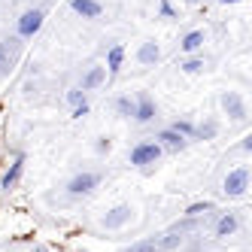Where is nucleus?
I'll use <instances>...</instances> for the list:
<instances>
[{
  "label": "nucleus",
  "mask_w": 252,
  "mask_h": 252,
  "mask_svg": "<svg viewBox=\"0 0 252 252\" xmlns=\"http://www.w3.org/2000/svg\"><path fill=\"white\" fill-rule=\"evenodd\" d=\"M219 106H222V113H225L231 122H246V116H249L246 97H243L240 92H222V94H219Z\"/></svg>",
  "instance_id": "423d86ee"
},
{
  "label": "nucleus",
  "mask_w": 252,
  "mask_h": 252,
  "mask_svg": "<svg viewBox=\"0 0 252 252\" xmlns=\"http://www.w3.org/2000/svg\"><path fill=\"white\" fill-rule=\"evenodd\" d=\"M170 128H173L176 134H183L186 140H191V137H194V122H191V119H176Z\"/></svg>",
  "instance_id": "4be33fe9"
},
{
  "label": "nucleus",
  "mask_w": 252,
  "mask_h": 252,
  "mask_svg": "<svg viewBox=\"0 0 252 252\" xmlns=\"http://www.w3.org/2000/svg\"><path fill=\"white\" fill-rule=\"evenodd\" d=\"M240 152H252V134H246V137L240 140Z\"/></svg>",
  "instance_id": "cd10ccee"
},
{
  "label": "nucleus",
  "mask_w": 252,
  "mask_h": 252,
  "mask_svg": "<svg viewBox=\"0 0 252 252\" xmlns=\"http://www.w3.org/2000/svg\"><path fill=\"white\" fill-rule=\"evenodd\" d=\"M219 6H234V3H240V0H216Z\"/></svg>",
  "instance_id": "c85d7f7f"
},
{
  "label": "nucleus",
  "mask_w": 252,
  "mask_h": 252,
  "mask_svg": "<svg viewBox=\"0 0 252 252\" xmlns=\"http://www.w3.org/2000/svg\"><path fill=\"white\" fill-rule=\"evenodd\" d=\"M113 106H116V113H119L122 119H134V106H137V100H134L131 94H119V97L113 100Z\"/></svg>",
  "instance_id": "6ab92c4d"
},
{
  "label": "nucleus",
  "mask_w": 252,
  "mask_h": 252,
  "mask_svg": "<svg viewBox=\"0 0 252 252\" xmlns=\"http://www.w3.org/2000/svg\"><path fill=\"white\" fill-rule=\"evenodd\" d=\"M183 3H186V6H197V3H201V0H183Z\"/></svg>",
  "instance_id": "c756f323"
},
{
  "label": "nucleus",
  "mask_w": 252,
  "mask_h": 252,
  "mask_svg": "<svg viewBox=\"0 0 252 252\" xmlns=\"http://www.w3.org/2000/svg\"><path fill=\"white\" fill-rule=\"evenodd\" d=\"M204 43H207V31L204 28H194V31L183 33V40H179V52H183V55H197V52L204 49Z\"/></svg>",
  "instance_id": "9d476101"
},
{
  "label": "nucleus",
  "mask_w": 252,
  "mask_h": 252,
  "mask_svg": "<svg viewBox=\"0 0 252 252\" xmlns=\"http://www.w3.org/2000/svg\"><path fill=\"white\" fill-rule=\"evenodd\" d=\"M122 64H125V46L122 43H113L110 46V52H106V73H110V76H116L119 73V70H122Z\"/></svg>",
  "instance_id": "2eb2a0df"
},
{
  "label": "nucleus",
  "mask_w": 252,
  "mask_h": 252,
  "mask_svg": "<svg viewBox=\"0 0 252 252\" xmlns=\"http://www.w3.org/2000/svg\"><path fill=\"white\" fill-rule=\"evenodd\" d=\"M46 22V9L43 6H33V9H25L19 19H15V37H22V40H31V37H37L40 28Z\"/></svg>",
  "instance_id": "f03ea898"
},
{
  "label": "nucleus",
  "mask_w": 252,
  "mask_h": 252,
  "mask_svg": "<svg viewBox=\"0 0 252 252\" xmlns=\"http://www.w3.org/2000/svg\"><path fill=\"white\" fill-rule=\"evenodd\" d=\"M106 76H110V73H106V67H103V64H94V67L85 70V76H82V85H79V88H82L85 94H88V92H97V88L106 82Z\"/></svg>",
  "instance_id": "ddd939ff"
},
{
  "label": "nucleus",
  "mask_w": 252,
  "mask_h": 252,
  "mask_svg": "<svg viewBox=\"0 0 252 252\" xmlns=\"http://www.w3.org/2000/svg\"><path fill=\"white\" fill-rule=\"evenodd\" d=\"M158 19H164V22H173V19H179L170 0H161V3H158Z\"/></svg>",
  "instance_id": "b1692460"
},
{
  "label": "nucleus",
  "mask_w": 252,
  "mask_h": 252,
  "mask_svg": "<svg viewBox=\"0 0 252 252\" xmlns=\"http://www.w3.org/2000/svg\"><path fill=\"white\" fill-rule=\"evenodd\" d=\"M179 70H183V73H189V76H197V73H204V70H207V61L204 58H186L183 64H179Z\"/></svg>",
  "instance_id": "aec40b11"
},
{
  "label": "nucleus",
  "mask_w": 252,
  "mask_h": 252,
  "mask_svg": "<svg viewBox=\"0 0 252 252\" xmlns=\"http://www.w3.org/2000/svg\"><path fill=\"white\" fill-rule=\"evenodd\" d=\"M100 183H103V173H97V170H82V173H76L67 183V194L70 197H88V194H94L100 189Z\"/></svg>",
  "instance_id": "7ed1b4c3"
},
{
  "label": "nucleus",
  "mask_w": 252,
  "mask_h": 252,
  "mask_svg": "<svg viewBox=\"0 0 252 252\" xmlns=\"http://www.w3.org/2000/svg\"><path fill=\"white\" fill-rule=\"evenodd\" d=\"M240 228V219H237V213H225L222 219H219V225H216V237H231L234 231Z\"/></svg>",
  "instance_id": "f3484780"
},
{
  "label": "nucleus",
  "mask_w": 252,
  "mask_h": 252,
  "mask_svg": "<svg viewBox=\"0 0 252 252\" xmlns=\"http://www.w3.org/2000/svg\"><path fill=\"white\" fill-rule=\"evenodd\" d=\"M161 61V46L155 43V40H143L140 46H137V64H143V67H155Z\"/></svg>",
  "instance_id": "f8f14e48"
},
{
  "label": "nucleus",
  "mask_w": 252,
  "mask_h": 252,
  "mask_svg": "<svg viewBox=\"0 0 252 252\" xmlns=\"http://www.w3.org/2000/svg\"><path fill=\"white\" fill-rule=\"evenodd\" d=\"M25 40L22 37H3L0 40V76H9L22 61Z\"/></svg>",
  "instance_id": "f257e3e1"
},
{
  "label": "nucleus",
  "mask_w": 252,
  "mask_h": 252,
  "mask_svg": "<svg viewBox=\"0 0 252 252\" xmlns=\"http://www.w3.org/2000/svg\"><path fill=\"white\" fill-rule=\"evenodd\" d=\"M110 149H113V140H110V137H97V140H94V152H97V155H106Z\"/></svg>",
  "instance_id": "a878e982"
},
{
  "label": "nucleus",
  "mask_w": 252,
  "mask_h": 252,
  "mask_svg": "<svg viewBox=\"0 0 252 252\" xmlns=\"http://www.w3.org/2000/svg\"><path fill=\"white\" fill-rule=\"evenodd\" d=\"M64 97H67V103H70V106H76V103L88 100V97H85V92H82V88H67V94H64Z\"/></svg>",
  "instance_id": "393cba45"
},
{
  "label": "nucleus",
  "mask_w": 252,
  "mask_h": 252,
  "mask_svg": "<svg viewBox=\"0 0 252 252\" xmlns=\"http://www.w3.org/2000/svg\"><path fill=\"white\" fill-rule=\"evenodd\" d=\"M213 210H216L213 201H194V204L186 207V216H189V219H194V216H204V213H213Z\"/></svg>",
  "instance_id": "412c9836"
},
{
  "label": "nucleus",
  "mask_w": 252,
  "mask_h": 252,
  "mask_svg": "<svg viewBox=\"0 0 252 252\" xmlns=\"http://www.w3.org/2000/svg\"><path fill=\"white\" fill-rule=\"evenodd\" d=\"M88 110H92V106H88V100L76 103V106H73V119H85V116H88Z\"/></svg>",
  "instance_id": "bb28decb"
},
{
  "label": "nucleus",
  "mask_w": 252,
  "mask_h": 252,
  "mask_svg": "<svg viewBox=\"0 0 252 252\" xmlns=\"http://www.w3.org/2000/svg\"><path fill=\"white\" fill-rule=\"evenodd\" d=\"M70 9H73L79 19H88V22H94L103 15V3L100 0H70Z\"/></svg>",
  "instance_id": "9b49d317"
},
{
  "label": "nucleus",
  "mask_w": 252,
  "mask_h": 252,
  "mask_svg": "<svg viewBox=\"0 0 252 252\" xmlns=\"http://www.w3.org/2000/svg\"><path fill=\"white\" fill-rule=\"evenodd\" d=\"M125 252H161V249H158V240H137L134 246H128Z\"/></svg>",
  "instance_id": "5701e85b"
},
{
  "label": "nucleus",
  "mask_w": 252,
  "mask_h": 252,
  "mask_svg": "<svg viewBox=\"0 0 252 252\" xmlns=\"http://www.w3.org/2000/svg\"><path fill=\"white\" fill-rule=\"evenodd\" d=\"M219 137V122L216 119H204L201 125H194V137L191 140H216Z\"/></svg>",
  "instance_id": "dca6fc26"
},
{
  "label": "nucleus",
  "mask_w": 252,
  "mask_h": 252,
  "mask_svg": "<svg viewBox=\"0 0 252 252\" xmlns=\"http://www.w3.org/2000/svg\"><path fill=\"white\" fill-rule=\"evenodd\" d=\"M134 100H137V106H134V122H137V125H149V122L158 116V106H155V100H152L146 92H140Z\"/></svg>",
  "instance_id": "6e6552de"
},
{
  "label": "nucleus",
  "mask_w": 252,
  "mask_h": 252,
  "mask_svg": "<svg viewBox=\"0 0 252 252\" xmlns=\"http://www.w3.org/2000/svg\"><path fill=\"white\" fill-rule=\"evenodd\" d=\"M134 216H137V210L131 204H116L113 210H106L100 216V228H106V231H122L125 225L134 222Z\"/></svg>",
  "instance_id": "39448f33"
},
{
  "label": "nucleus",
  "mask_w": 252,
  "mask_h": 252,
  "mask_svg": "<svg viewBox=\"0 0 252 252\" xmlns=\"http://www.w3.org/2000/svg\"><path fill=\"white\" fill-rule=\"evenodd\" d=\"M161 155H164V149H161L155 140H143L131 149V164L134 167H149V164H158Z\"/></svg>",
  "instance_id": "0eeeda50"
},
{
  "label": "nucleus",
  "mask_w": 252,
  "mask_h": 252,
  "mask_svg": "<svg viewBox=\"0 0 252 252\" xmlns=\"http://www.w3.org/2000/svg\"><path fill=\"white\" fill-rule=\"evenodd\" d=\"M152 140L158 143L161 149H167V152H183V149L189 146V140H186L183 134H176L173 128H164V131H158Z\"/></svg>",
  "instance_id": "1a4fd4ad"
},
{
  "label": "nucleus",
  "mask_w": 252,
  "mask_h": 252,
  "mask_svg": "<svg viewBox=\"0 0 252 252\" xmlns=\"http://www.w3.org/2000/svg\"><path fill=\"white\" fill-rule=\"evenodd\" d=\"M22 170H25V155H15L12 164H9V170L3 173V179H0V189H3V191L15 189V183L22 179Z\"/></svg>",
  "instance_id": "4468645a"
},
{
  "label": "nucleus",
  "mask_w": 252,
  "mask_h": 252,
  "mask_svg": "<svg viewBox=\"0 0 252 252\" xmlns=\"http://www.w3.org/2000/svg\"><path fill=\"white\" fill-rule=\"evenodd\" d=\"M246 191H249V167L240 164V167L228 170L222 179V194L225 197H243Z\"/></svg>",
  "instance_id": "20e7f679"
},
{
  "label": "nucleus",
  "mask_w": 252,
  "mask_h": 252,
  "mask_svg": "<svg viewBox=\"0 0 252 252\" xmlns=\"http://www.w3.org/2000/svg\"><path fill=\"white\" fill-rule=\"evenodd\" d=\"M183 231H186V228H173V231H167V234H164V237H158V249H161V252L176 249L179 243L186 240V237H183Z\"/></svg>",
  "instance_id": "a211bd4d"
}]
</instances>
